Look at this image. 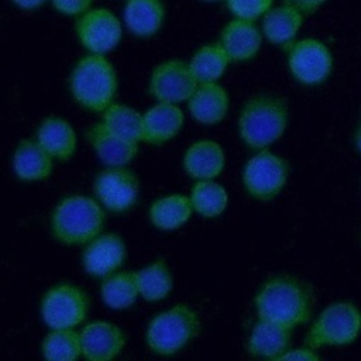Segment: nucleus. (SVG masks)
Returning a JSON list of instances; mask_svg holds the SVG:
<instances>
[{"mask_svg":"<svg viewBox=\"0 0 361 361\" xmlns=\"http://www.w3.org/2000/svg\"><path fill=\"white\" fill-rule=\"evenodd\" d=\"M254 306L258 319L276 322L290 329L306 323L313 310V290L293 275L268 278L258 289Z\"/></svg>","mask_w":361,"mask_h":361,"instance_id":"obj_1","label":"nucleus"},{"mask_svg":"<svg viewBox=\"0 0 361 361\" xmlns=\"http://www.w3.org/2000/svg\"><path fill=\"white\" fill-rule=\"evenodd\" d=\"M288 118V104L283 99L272 94L252 96L238 116L240 138L250 149L268 148L283 135Z\"/></svg>","mask_w":361,"mask_h":361,"instance_id":"obj_2","label":"nucleus"},{"mask_svg":"<svg viewBox=\"0 0 361 361\" xmlns=\"http://www.w3.org/2000/svg\"><path fill=\"white\" fill-rule=\"evenodd\" d=\"M103 206L93 197L73 195L62 199L51 213V233L62 244H86L100 234Z\"/></svg>","mask_w":361,"mask_h":361,"instance_id":"obj_3","label":"nucleus"},{"mask_svg":"<svg viewBox=\"0 0 361 361\" xmlns=\"http://www.w3.org/2000/svg\"><path fill=\"white\" fill-rule=\"evenodd\" d=\"M69 89L82 107L92 111H103L113 103L117 92L116 71L103 55L90 54L73 68L69 78Z\"/></svg>","mask_w":361,"mask_h":361,"instance_id":"obj_4","label":"nucleus"},{"mask_svg":"<svg viewBox=\"0 0 361 361\" xmlns=\"http://www.w3.org/2000/svg\"><path fill=\"white\" fill-rule=\"evenodd\" d=\"M200 330L199 314L185 303L155 314L145 333L148 348L159 355H172L186 347Z\"/></svg>","mask_w":361,"mask_h":361,"instance_id":"obj_5","label":"nucleus"},{"mask_svg":"<svg viewBox=\"0 0 361 361\" xmlns=\"http://www.w3.org/2000/svg\"><path fill=\"white\" fill-rule=\"evenodd\" d=\"M361 333V310L348 300H338L324 307L309 327L305 344L313 350L348 345Z\"/></svg>","mask_w":361,"mask_h":361,"instance_id":"obj_6","label":"nucleus"},{"mask_svg":"<svg viewBox=\"0 0 361 361\" xmlns=\"http://www.w3.org/2000/svg\"><path fill=\"white\" fill-rule=\"evenodd\" d=\"M289 165L285 158L264 148L244 165L243 185L248 195L258 200H272L285 188Z\"/></svg>","mask_w":361,"mask_h":361,"instance_id":"obj_7","label":"nucleus"},{"mask_svg":"<svg viewBox=\"0 0 361 361\" xmlns=\"http://www.w3.org/2000/svg\"><path fill=\"white\" fill-rule=\"evenodd\" d=\"M89 313V298L72 283L49 288L41 299V316L49 329H73L85 322Z\"/></svg>","mask_w":361,"mask_h":361,"instance_id":"obj_8","label":"nucleus"},{"mask_svg":"<svg viewBox=\"0 0 361 361\" xmlns=\"http://www.w3.org/2000/svg\"><path fill=\"white\" fill-rule=\"evenodd\" d=\"M97 202L109 212L124 213L138 202L140 182L126 166H107L93 180Z\"/></svg>","mask_w":361,"mask_h":361,"instance_id":"obj_9","label":"nucleus"},{"mask_svg":"<svg viewBox=\"0 0 361 361\" xmlns=\"http://www.w3.org/2000/svg\"><path fill=\"white\" fill-rule=\"evenodd\" d=\"M288 66L292 76L307 86L324 82L333 69L329 48L313 38L300 39L288 49Z\"/></svg>","mask_w":361,"mask_h":361,"instance_id":"obj_10","label":"nucleus"},{"mask_svg":"<svg viewBox=\"0 0 361 361\" xmlns=\"http://www.w3.org/2000/svg\"><path fill=\"white\" fill-rule=\"evenodd\" d=\"M197 85L189 63L171 59L154 68L149 78V93L158 102L178 104L188 102Z\"/></svg>","mask_w":361,"mask_h":361,"instance_id":"obj_11","label":"nucleus"},{"mask_svg":"<svg viewBox=\"0 0 361 361\" xmlns=\"http://www.w3.org/2000/svg\"><path fill=\"white\" fill-rule=\"evenodd\" d=\"M80 44L92 54L104 55L121 39V24L107 8H93L83 13L76 24Z\"/></svg>","mask_w":361,"mask_h":361,"instance_id":"obj_12","label":"nucleus"},{"mask_svg":"<svg viewBox=\"0 0 361 361\" xmlns=\"http://www.w3.org/2000/svg\"><path fill=\"white\" fill-rule=\"evenodd\" d=\"M126 258L127 248L123 237L116 233H106L86 243L82 252V265L90 276L106 278L117 272Z\"/></svg>","mask_w":361,"mask_h":361,"instance_id":"obj_13","label":"nucleus"},{"mask_svg":"<svg viewBox=\"0 0 361 361\" xmlns=\"http://www.w3.org/2000/svg\"><path fill=\"white\" fill-rule=\"evenodd\" d=\"M82 355L90 361H109L117 357L126 345V334L110 322H93L80 331Z\"/></svg>","mask_w":361,"mask_h":361,"instance_id":"obj_14","label":"nucleus"},{"mask_svg":"<svg viewBox=\"0 0 361 361\" xmlns=\"http://www.w3.org/2000/svg\"><path fill=\"white\" fill-rule=\"evenodd\" d=\"M87 140L106 166H126L138 152V142L114 134L102 121L87 130Z\"/></svg>","mask_w":361,"mask_h":361,"instance_id":"obj_15","label":"nucleus"},{"mask_svg":"<svg viewBox=\"0 0 361 361\" xmlns=\"http://www.w3.org/2000/svg\"><path fill=\"white\" fill-rule=\"evenodd\" d=\"M183 120L178 104L158 102L142 113V141L158 145L172 140L180 131Z\"/></svg>","mask_w":361,"mask_h":361,"instance_id":"obj_16","label":"nucleus"},{"mask_svg":"<svg viewBox=\"0 0 361 361\" xmlns=\"http://www.w3.org/2000/svg\"><path fill=\"white\" fill-rule=\"evenodd\" d=\"M261 41V32L254 21L234 18L221 30L219 44L223 47L230 61L244 62L258 54Z\"/></svg>","mask_w":361,"mask_h":361,"instance_id":"obj_17","label":"nucleus"},{"mask_svg":"<svg viewBox=\"0 0 361 361\" xmlns=\"http://www.w3.org/2000/svg\"><path fill=\"white\" fill-rule=\"evenodd\" d=\"M230 106L227 90L217 82L199 83L192 96L188 99L190 116L200 124L213 126L220 123Z\"/></svg>","mask_w":361,"mask_h":361,"instance_id":"obj_18","label":"nucleus"},{"mask_svg":"<svg viewBox=\"0 0 361 361\" xmlns=\"http://www.w3.org/2000/svg\"><path fill=\"white\" fill-rule=\"evenodd\" d=\"M290 333L285 324L258 319L248 336L247 351L254 357L279 360L290 345Z\"/></svg>","mask_w":361,"mask_h":361,"instance_id":"obj_19","label":"nucleus"},{"mask_svg":"<svg viewBox=\"0 0 361 361\" xmlns=\"http://www.w3.org/2000/svg\"><path fill=\"white\" fill-rule=\"evenodd\" d=\"M226 165V155L221 145L213 140H200L193 142L183 155L185 172L196 179H214Z\"/></svg>","mask_w":361,"mask_h":361,"instance_id":"obj_20","label":"nucleus"},{"mask_svg":"<svg viewBox=\"0 0 361 361\" xmlns=\"http://www.w3.org/2000/svg\"><path fill=\"white\" fill-rule=\"evenodd\" d=\"M54 158L37 140H23L14 149L13 171L24 182L42 180L51 175Z\"/></svg>","mask_w":361,"mask_h":361,"instance_id":"obj_21","label":"nucleus"},{"mask_svg":"<svg viewBox=\"0 0 361 361\" xmlns=\"http://www.w3.org/2000/svg\"><path fill=\"white\" fill-rule=\"evenodd\" d=\"M39 145L58 161H68L76 151V133L69 121L61 117L45 118L35 134Z\"/></svg>","mask_w":361,"mask_h":361,"instance_id":"obj_22","label":"nucleus"},{"mask_svg":"<svg viewBox=\"0 0 361 361\" xmlns=\"http://www.w3.org/2000/svg\"><path fill=\"white\" fill-rule=\"evenodd\" d=\"M165 18L161 0H127L124 23L131 34L141 38L152 37L159 31Z\"/></svg>","mask_w":361,"mask_h":361,"instance_id":"obj_23","label":"nucleus"},{"mask_svg":"<svg viewBox=\"0 0 361 361\" xmlns=\"http://www.w3.org/2000/svg\"><path fill=\"white\" fill-rule=\"evenodd\" d=\"M192 212L190 199L175 193L157 199L149 206L148 217L155 228L171 231L182 227L190 219Z\"/></svg>","mask_w":361,"mask_h":361,"instance_id":"obj_24","label":"nucleus"},{"mask_svg":"<svg viewBox=\"0 0 361 361\" xmlns=\"http://www.w3.org/2000/svg\"><path fill=\"white\" fill-rule=\"evenodd\" d=\"M303 16L290 6L269 8L262 18V34L275 45H288L296 37Z\"/></svg>","mask_w":361,"mask_h":361,"instance_id":"obj_25","label":"nucleus"},{"mask_svg":"<svg viewBox=\"0 0 361 361\" xmlns=\"http://www.w3.org/2000/svg\"><path fill=\"white\" fill-rule=\"evenodd\" d=\"M100 295L110 309L123 310L131 307L140 296L135 272H114L103 278Z\"/></svg>","mask_w":361,"mask_h":361,"instance_id":"obj_26","label":"nucleus"},{"mask_svg":"<svg viewBox=\"0 0 361 361\" xmlns=\"http://www.w3.org/2000/svg\"><path fill=\"white\" fill-rule=\"evenodd\" d=\"M230 62L228 55L217 42L199 48L193 54L189 68L197 83H212L217 82L223 76Z\"/></svg>","mask_w":361,"mask_h":361,"instance_id":"obj_27","label":"nucleus"},{"mask_svg":"<svg viewBox=\"0 0 361 361\" xmlns=\"http://www.w3.org/2000/svg\"><path fill=\"white\" fill-rule=\"evenodd\" d=\"M142 299L158 302L165 299L173 288V276L165 259L159 258L135 272Z\"/></svg>","mask_w":361,"mask_h":361,"instance_id":"obj_28","label":"nucleus"},{"mask_svg":"<svg viewBox=\"0 0 361 361\" xmlns=\"http://www.w3.org/2000/svg\"><path fill=\"white\" fill-rule=\"evenodd\" d=\"M189 199L193 210L206 219H214L220 216L228 204V195L226 188L213 179L197 180L192 186Z\"/></svg>","mask_w":361,"mask_h":361,"instance_id":"obj_29","label":"nucleus"},{"mask_svg":"<svg viewBox=\"0 0 361 361\" xmlns=\"http://www.w3.org/2000/svg\"><path fill=\"white\" fill-rule=\"evenodd\" d=\"M102 113V123L110 131L134 142L142 141V114L135 109L111 103Z\"/></svg>","mask_w":361,"mask_h":361,"instance_id":"obj_30","label":"nucleus"},{"mask_svg":"<svg viewBox=\"0 0 361 361\" xmlns=\"http://www.w3.org/2000/svg\"><path fill=\"white\" fill-rule=\"evenodd\" d=\"M41 353L49 361H73L82 355L80 334L73 329H51L41 343Z\"/></svg>","mask_w":361,"mask_h":361,"instance_id":"obj_31","label":"nucleus"},{"mask_svg":"<svg viewBox=\"0 0 361 361\" xmlns=\"http://www.w3.org/2000/svg\"><path fill=\"white\" fill-rule=\"evenodd\" d=\"M228 10L235 18L254 21L264 16L271 7L274 0H226Z\"/></svg>","mask_w":361,"mask_h":361,"instance_id":"obj_32","label":"nucleus"},{"mask_svg":"<svg viewBox=\"0 0 361 361\" xmlns=\"http://www.w3.org/2000/svg\"><path fill=\"white\" fill-rule=\"evenodd\" d=\"M52 6L62 14L78 16L89 10L92 0H51Z\"/></svg>","mask_w":361,"mask_h":361,"instance_id":"obj_33","label":"nucleus"},{"mask_svg":"<svg viewBox=\"0 0 361 361\" xmlns=\"http://www.w3.org/2000/svg\"><path fill=\"white\" fill-rule=\"evenodd\" d=\"M319 354L316 353V350L310 348L309 345H303V347H295V348H288L281 357L279 360H300V361H316L319 360Z\"/></svg>","mask_w":361,"mask_h":361,"instance_id":"obj_34","label":"nucleus"},{"mask_svg":"<svg viewBox=\"0 0 361 361\" xmlns=\"http://www.w3.org/2000/svg\"><path fill=\"white\" fill-rule=\"evenodd\" d=\"M326 1L327 0H283V4L293 7L305 17L317 11Z\"/></svg>","mask_w":361,"mask_h":361,"instance_id":"obj_35","label":"nucleus"},{"mask_svg":"<svg viewBox=\"0 0 361 361\" xmlns=\"http://www.w3.org/2000/svg\"><path fill=\"white\" fill-rule=\"evenodd\" d=\"M11 1L24 10H34L42 6L47 0H11Z\"/></svg>","mask_w":361,"mask_h":361,"instance_id":"obj_36","label":"nucleus"},{"mask_svg":"<svg viewBox=\"0 0 361 361\" xmlns=\"http://www.w3.org/2000/svg\"><path fill=\"white\" fill-rule=\"evenodd\" d=\"M355 147L357 149L361 152V127L357 130L355 133Z\"/></svg>","mask_w":361,"mask_h":361,"instance_id":"obj_37","label":"nucleus"},{"mask_svg":"<svg viewBox=\"0 0 361 361\" xmlns=\"http://www.w3.org/2000/svg\"><path fill=\"white\" fill-rule=\"evenodd\" d=\"M203 1H221V0H203Z\"/></svg>","mask_w":361,"mask_h":361,"instance_id":"obj_38","label":"nucleus"}]
</instances>
